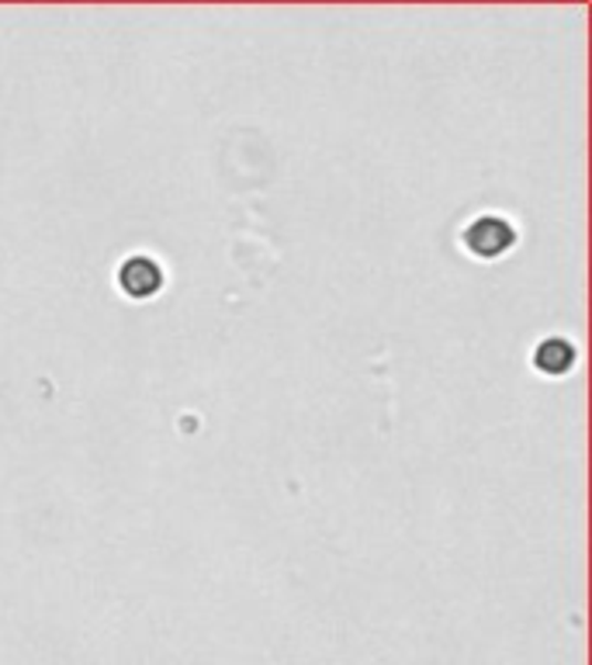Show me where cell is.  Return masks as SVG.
Segmentation results:
<instances>
[{"label": "cell", "instance_id": "cell-1", "mask_svg": "<svg viewBox=\"0 0 592 665\" xmlns=\"http://www.w3.org/2000/svg\"><path fill=\"white\" fill-rule=\"evenodd\" d=\"M512 240H517V233H512V225L499 215H482L465 229V246L475 253V257H485V261L503 257V253L512 246Z\"/></svg>", "mask_w": 592, "mask_h": 665}, {"label": "cell", "instance_id": "cell-2", "mask_svg": "<svg viewBox=\"0 0 592 665\" xmlns=\"http://www.w3.org/2000/svg\"><path fill=\"white\" fill-rule=\"evenodd\" d=\"M118 288L128 298H152L163 288V271L149 257H133L118 267Z\"/></svg>", "mask_w": 592, "mask_h": 665}, {"label": "cell", "instance_id": "cell-3", "mask_svg": "<svg viewBox=\"0 0 592 665\" xmlns=\"http://www.w3.org/2000/svg\"><path fill=\"white\" fill-rule=\"evenodd\" d=\"M572 365H575V347L561 337H548L533 350V368L545 374H564V371H572Z\"/></svg>", "mask_w": 592, "mask_h": 665}]
</instances>
